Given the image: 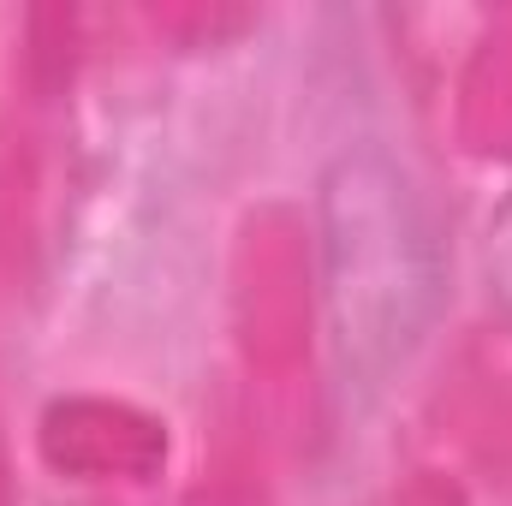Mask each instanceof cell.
<instances>
[{
    "label": "cell",
    "mask_w": 512,
    "mask_h": 506,
    "mask_svg": "<svg viewBox=\"0 0 512 506\" xmlns=\"http://www.w3.org/2000/svg\"><path fill=\"white\" fill-rule=\"evenodd\" d=\"M322 221V298L340 370L352 381L393 376L423 340L441 292V256L405 167L358 143L328 161L316 191Z\"/></svg>",
    "instance_id": "6da1fadb"
}]
</instances>
